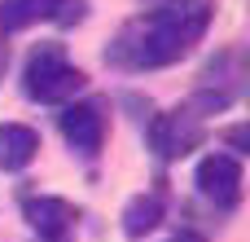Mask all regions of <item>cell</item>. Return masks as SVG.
<instances>
[{
    "label": "cell",
    "instance_id": "cell-1",
    "mask_svg": "<svg viewBox=\"0 0 250 242\" xmlns=\"http://www.w3.org/2000/svg\"><path fill=\"white\" fill-rule=\"evenodd\" d=\"M211 0H163L158 9L123 22V31L110 40L105 62L123 71H154L180 62L211 26Z\"/></svg>",
    "mask_w": 250,
    "mask_h": 242
},
{
    "label": "cell",
    "instance_id": "cell-2",
    "mask_svg": "<svg viewBox=\"0 0 250 242\" xmlns=\"http://www.w3.org/2000/svg\"><path fill=\"white\" fill-rule=\"evenodd\" d=\"M88 84V75L79 66L66 62L62 44H40L31 57H26V71H22V93L31 101H70L79 88Z\"/></svg>",
    "mask_w": 250,
    "mask_h": 242
},
{
    "label": "cell",
    "instance_id": "cell-3",
    "mask_svg": "<svg viewBox=\"0 0 250 242\" xmlns=\"http://www.w3.org/2000/svg\"><path fill=\"white\" fill-rule=\"evenodd\" d=\"M202 137H207V128H202L198 110H189V106L149 119V145H154L158 159H185L189 150L202 145Z\"/></svg>",
    "mask_w": 250,
    "mask_h": 242
},
{
    "label": "cell",
    "instance_id": "cell-4",
    "mask_svg": "<svg viewBox=\"0 0 250 242\" xmlns=\"http://www.w3.org/2000/svg\"><path fill=\"white\" fill-rule=\"evenodd\" d=\"M198 190L215 207H237V198H242V163L233 154H207L198 163Z\"/></svg>",
    "mask_w": 250,
    "mask_h": 242
},
{
    "label": "cell",
    "instance_id": "cell-5",
    "mask_svg": "<svg viewBox=\"0 0 250 242\" xmlns=\"http://www.w3.org/2000/svg\"><path fill=\"white\" fill-rule=\"evenodd\" d=\"M62 137L79 150V154H97L101 141H105V115H101V101H70L62 110Z\"/></svg>",
    "mask_w": 250,
    "mask_h": 242
},
{
    "label": "cell",
    "instance_id": "cell-6",
    "mask_svg": "<svg viewBox=\"0 0 250 242\" xmlns=\"http://www.w3.org/2000/svg\"><path fill=\"white\" fill-rule=\"evenodd\" d=\"M26 220L44 242H70L75 234V207L66 198H26Z\"/></svg>",
    "mask_w": 250,
    "mask_h": 242
},
{
    "label": "cell",
    "instance_id": "cell-7",
    "mask_svg": "<svg viewBox=\"0 0 250 242\" xmlns=\"http://www.w3.org/2000/svg\"><path fill=\"white\" fill-rule=\"evenodd\" d=\"M40 150V132L26 123H0V168L4 172H22Z\"/></svg>",
    "mask_w": 250,
    "mask_h": 242
},
{
    "label": "cell",
    "instance_id": "cell-8",
    "mask_svg": "<svg viewBox=\"0 0 250 242\" xmlns=\"http://www.w3.org/2000/svg\"><path fill=\"white\" fill-rule=\"evenodd\" d=\"M158 220H163V198L158 194H136L123 207V234L127 238H145L149 229H158Z\"/></svg>",
    "mask_w": 250,
    "mask_h": 242
},
{
    "label": "cell",
    "instance_id": "cell-9",
    "mask_svg": "<svg viewBox=\"0 0 250 242\" xmlns=\"http://www.w3.org/2000/svg\"><path fill=\"white\" fill-rule=\"evenodd\" d=\"M57 0H0V26L4 31H22L40 18H53Z\"/></svg>",
    "mask_w": 250,
    "mask_h": 242
},
{
    "label": "cell",
    "instance_id": "cell-10",
    "mask_svg": "<svg viewBox=\"0 0 250 242\" xmlns=\"http://www.w3.org/2000/svg\"><path fill=\"white\" fill-rule=\"evenodd\" d=\"M83 9H88V0H57V13H53V22H62V26H75V22L83 18Z\"/></svg>",
    "mask_w": 250,
    "mask_h": 242
},
{
    "label": "cell",
    "instance_id": "cell-11",
    "mask_svg": "<svg viewBox=\"0 0 250 242\" xmlns=\"http://www.w3.org/2000/svg\"><path fill=\"white\" fill-rule=\"evenodd\" d=\"M246 128H233V132H229V145H233V150H237V154H242V150H246Z\"/></svg>",
    "mask_w": 250,
    "mask_h": 242
},
{
    "label": "cell",
    "instance_id": "cell-12",
    "mask_svg": "<svg viewBox=\"0 0 250 242\" xmlns=\"http://www.w3.org/2000/svg\"><path fill=\"white\" fill-rule=\"evenodd\" d=\"M4 62H9V48L0 44V75H4Z\"/></svg>",
    "mask_w": 250,
    "mask_h": 242
},
{
    "label": "cell",
    "instance_id": "cell-13",
    "mask_svg": "<svg viewBox=\"0 0 250 242\" xmlns=\"http://www.w3.org/2000/svg\"><path fill=\"white\" fill-rule=\"evenodd\" d=\"M171 242H198V238H171Z\"/></svg>",
    "mask_w": 250,
    "mask_h": 242
}]
</instances>
